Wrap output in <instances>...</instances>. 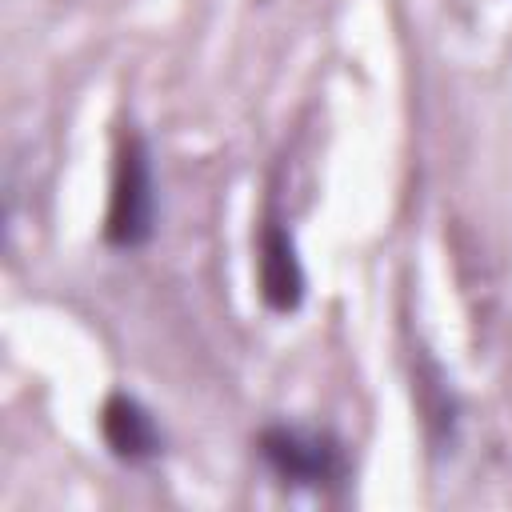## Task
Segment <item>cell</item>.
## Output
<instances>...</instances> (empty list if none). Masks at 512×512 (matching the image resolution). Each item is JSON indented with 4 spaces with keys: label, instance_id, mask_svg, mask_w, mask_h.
<instances>
[{
    "label": "cell",
    "instance_id": "obj_1",
    "mask_svg": "<svg viewBox=\"0 0 512 512\" xmlns=\"http://www.w3.org/2000/svg\"><path fill=\"white\" fill-rule=\"evenodd\" d=\"M156 232V168L148 140L140 132H128L116 152L112 168V192L104 212V240L120 252L144 248Z\"/></svg>",
    "mask_w": 512,
    "mask_h": 512
},
{
    "label": "cell",
    "instance_id": "obj_2",
    "mask_svg": "<svg viewBox=\"0 0 512 512\" xmlns=\"http://www.w3.org/2000/svg\"><path fill=\"white\" fill-rule=\"evenodd\" d=\"M256 444L264 464L292 488H340L348 480V456L332 432L300 428V424H268Z\"/></svg>",
    "mask_w": 512,
    "mask_h": 512
},
{
    "label": "cell",
    "instance_id": "obj_3",
    "mask_svg": "<svg viewBox=\"0 0 512 512\" xmlns=\"http://www.w3.org/2000/svg\"><path fill=\"white\" fill-rule=\"evenodd\" d=\"M256 284H260L264 304L280 316H288L304 304V288H308L304 264H300L288 224H280L276 216H268L256 236Z\"/></svg>",
    "mask_w": 512,
    "mask_h": 512
},
{
    "label": "cell",
    "instance_id": "obj_4",
    "mask_svg": "<svg viewBox=\"0 0 512 512\" xmlns=\"http://www.w3.org/2000/svg\"><path fill=\"white\" fill-rule=\"evenodd\" d=\"M100 436L108 452L124 464H148L164 452V432L156 416L128 392H112L100 408Z\"/></svg>",
    "mask_w": 512,
    "mask_h": 512
}]
</instances>
